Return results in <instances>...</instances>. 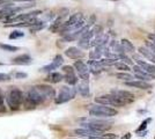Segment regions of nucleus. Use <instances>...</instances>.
<instances>
[{
	"mask_svg": "<svg viewBox=\"0 0 155 139\" xmlns=\"http://www.w3.org/2000/svg\"><path fill=\"white\" fill-rule=\"evenodd\" d=\"M0 49L5 50V51H8V52H15L19 50V46H14V45H9V44H2L0 43Z\"/></svg>",
	"mask_w": 155,
	"mask_h": 139,
	"instance_id": "a878e982",
	"label": "nucleus"
},
{
	"mask_svg": "<svg viewBox=\"0 0 155 139\" xmlns=\"http://www.w3.org/2000/svg\"><path fill=\"white\" fill-rule=\"evenodd\" d=\"M11 79V77L6 74V73H0V82H4V81H7V80Z\"/></svg>",
	"mask_w": 155,
	"mask_h": 139,
	"instance_id": "f704fd0d",
	"label": "nucleus"
},
{
	"mask_svg": "<svg viewBox=\"0 0 155 139\" xmlns=\"http://www.w3.org/2000/svg\"><path fill=\"white\" fill-rule=\"evenodd\" d=\"M6 111V108H5V103H4V95L0 91V114L5 113Z\"/></svg>",
	"mask_w": 155,
	"mask_h": 139,
	"instance_id": "2f4dec72",
	"label": "nucleus"
},
{
	"mask_svg": "<svg viewBox=\"0 0 155 139\" xmlns=\"http://www.w3.org/2000/svg\"><path fill=\"white\" fill-rule=\"evenodd\" d=\"M118 58L123 59L125 64H132V60L130 59L127 56H125V53H123V55H119V56H118Z\"/></svg>",
	"mask_w": 155,
	"mask_h": 139,
	"instance_id": "72a5a7b5",
	"label": "nucleus"
},
{
	"mask_svg": "<svg viewBox=\"0 0 155 139\" xmlns=\"http://www.w3.org/2000/svg\"><path fill=\"white\" fill-rule=\"evenodd\" d=\"M95 102L98 104H104V106H114V107H123L125 106L122 100H119L114 94H109V95H102L95 99Z\"/></svg>",
	"mask_w": 155,
	"mask_h": 139,
	"instance_id": "423d86ee",
	"label": "nucleus"
},
{
	"mask_svg": "<svg viewBox=\"0 0 155 139\" xmlns=\"http://www.w3.org/2000/svg\"><path fill=\"white\" fill-rule=\"evenodd\" d=\"M137 63H138L139 66H141L147 73L155 75V66L153 64H148V63H146V61H143V60H140L139 58H137Z\"/></svg>",
	"mask_w": 155,
	"mask_h": 139,
	"instance_id": "6ab92c4d",
	"label": "nucleus"
},
{
	"mask_svg": "<svg viewBox=\"0 0 155 139\" xmlns=\"http://www.w3.org/2000/svg\"><path fill=\"white\" fill-rule=\"evenodd\" d=\"M152 119L150 118H147L146 121H143L141 123V125L138 127V130H137V132H140V131H143V130H146V127H147V124H148L149 122H150Z\"/></svg>",
	"mask_w": 155,
	"mask_h": 139,
	"instance_id": "7c9ffc66",
	"label": "nucleus"
},
{
	"mask_svg": "<svg viewBox=\"0 0 155 139\" xmlns=\"http://www.w3.org/2000/svg\"><path fill=\"white\" fill-rule=\"evenodd\" d=\"M43 102H45V100L41 95V93L38 92L36 86L30 87L23 94V104L27 109H34L38 104H42Z\"/></svg>",
	"mask_w": 155,
	"mask_h": 139,
	"instance_id": "f257e3e1",
	"label": "nucleus"
},
{
	"mask_svg": "<svg viewBox=\"0 0 155 139\" xmlns=\"http://www.w3.org/2000/svg\"><path fill=\"white\" fill-rule=\"evenodd\" d=\"M117 136L115 133H103L101 136H96V137H91L89 139H116Z\"/></svg>",
	"mask_w": 155,
	"mask_h": 139,
	"instance_id": "cd10ccee",
	"label": "nucleus"
},
{
	"mask_svg": "<svg viewBox=\"0 0 155 139\" xmlns=\"http://www.w3.org/2000/svg\"><path fill=\"white\" fill-rule=\"evenodd\" d=\"M65 81L68 84V85H75L78 82V77L75 75V73H66L64 77Z\"/></svg>",
	"mask_w": 155,
	"mask_h": 139,
	"instance_id": "393cba45",
	"label": "nucleus"
},
{
	"mask_svg": "<svg viewBox=\"0 0 155 139\" xmlns=\"http://www.w3.org/2000/svg\"><path fill=\"white\" fill-rule=\"evenodd\" d=\"M111 94H114L115 96H117L119 100H122L125 104L127 103H132L134 101V95L131 92L127 91H120V89H114L111 91Z\"/></svg>",
	"mask_w": 155,
	"mask_h": 139,
	"instance_id": "1a4fd4ad",
	"label": "nucleus"
},
{
	"mask_svg": "<svg viewBox=\"0 0 155 139\" xmlns=\"http://www.w3.org/2000/svg\"><path fill=\"white\" fill-rule=\"evenodd\" d=\"M12 61H13V64H16V65H28L31 63L32 59L28 55H21V56H18L14 59H12Z\"/></svg>",
	"mask_w": 155,
	"mask_h": 139,
	"instance_id": "dca6fc26",
	"label": "nucleus"
},
{
	"mask_svg": "<svg viewBox=\"0 0 155 139\" xmlns=\"http://www.w3.org/2000/svg\"><path fill=\"white\" fill-rule=\"evenodd\" d=\"M116 77H117V79L123 80V81H125V82H129V81H133V80H136V79H134L136 77L131 75V74H130V73H127V72L117 73Z\"/></svg>",
	"mask_w": 155,
	"mask_h": 139,
	"instance_id": "b1692460",
	"label": "nucleus"
},
{
	"mask_svg": "<svg viewBox=\"0 0 155 139\" xmlns=\"http://www.w3.org/2000/svg\"><path fill=\"white\" fill-rule=\"evenodd\" d=\"M82 20H84V16H82V14L81 13L73 14L71 18L64 23V26H63V28L60 29V31H61L63 34H65L67 30H70L72 27L75 26L78 22H80V21H82Z\"/></svg>",
	"mask_w": 155,
	"mask_h": 139,
	"instance_id": "6e6552de",
	"label": "nucleus"
},
{
	"mask_svg": "<svg viewBox=\"0 0 155 139\" xmlns=\"http://www.w3.org/2000/svg\"><path fill=\"white\" fill-rule=\"evenodd\" d=\"M133 72H134L136 78L142 80V81H149V80H153L155 78V75L147 73L141 66H139V65H136V66L133 67Z\"/></svg>",
	"mask_w": 155,
	"mask_h": 139,
	"instance_id": "f8f14e48",
	"label": "nucleus"
},
{
	"mask_svg": "<svg viewBox=\"0 0 155 139\" xmlns=\"http://www.w3.org/2000/svg\"><path fill=\"white\" fill-rule=\"evenodd\" d=\"M25 36V34L22 33V31H19V30H15L13 33L9 35V38L11 40H15V38H20V37H23Z\"/></svg>",
	"mask_w": 155,
	"mask_h": 139,
	"instance_id": "c756f323",
	"label": "nucleus"
},
{
	"mask_svg": "<svg viewBox=\"0 0 155 139\" xmlns=\"http://www.w3.org/2000/svg\"><path fill=\"white\" fill-rule=\"evenodd\" d=\"M0 6H11V2H8L6 0H0Z\"/></svg>",
	"mask_w": 155,
	"mask_h": 139,
	"instance_id": "58836bf2",
	"label": "nucleus"
},
{
	"mask_svg": "<svg viewBox=\"0 0 155 139\" xmlns=\"http://www.w3.org/2000/svg\"><path fill=\"white\" fill-rule=\"evenodd\" d=\"M75 94H77V89L73 88V87H67L64 86L61 87L60 92H59L58 96L56 98L54 102L57 104H61V103H65L67 101H71L75 98Z\"/></svg>",
	"mask_w": 155,
	"mask_h": 139,
	"instance_id": "39448f33",
	"label": "nucleus"
},
{
	"mask_svg": "<svg viewBox=\"0 0 155 139\" xmlns=\"http://www.w3.org/2000/svg\"><path fill=\"white\" fill-rule=\"evenodd\" d=\"M64 79L63 74L59 72H51L48 77H46V81L49 82H52V84H57V82H60L61 80Z\"/></svg>",
	"mask_w": 155,
	"mask_h": 139,
	"instance_id": "aec40b11",
	"label": "nucleus"
},
{
	"mask_svg": "<svg viewBox=\"0 0 155 139\" xmlns=\"http://www.w3.org/2000/svg\"><path fill=\"white\" fill-rule=\"evenodd\" d=\"M79 122L81 123L82 127H84V129H89V130L98 131V132H104L111 127V125H110L111 122H107V121H102V119L81 118L79 119Z\"/></svg>",
	"mask_w": 155,
	"mask_h": 139,
	"instance_id": "f03ea898",
	"label": "nucleus"
},
{
	"mask_svg": "<svg viewBox=\"0 0 155 139\" xmlns=\"http://www.w3.org/2000/svg\"><path fill=\"white\" fill-rule=\"evenodd\" d=\"M64 64V59H63V57L60 56V55H57L56 57H54V59L52 60L51 64H49V65H46V66L42 67L41 68V71L42 72H52L53 70H57L59 66H61Z\"/></svg>",
	"mask_w": 155,
	"mask_h": 139,
	"instance_id": "ddd939ff",
	"label": "nucleus"
},
{
	"mask_svg": "<svg viewBox=\"0 0 155 139\" xmlns=\"http://www.w3.org/2000/svg\"><path fill=\"white\" fill-rule=\"evenodd\" d=\"M115 67H116L117 70H119V71H123V72H129L130 71L129 65L125 64V63H120V61H117L116 64H115Z\"/></svg>",
	"mask_w": 155,
	"mask_h": 139,
	"instance_id": "c85d7f7f",
	"label": "nucleus"
},
{
	"mask_svg": "<svg viewBox=\"0 0 155 139\" xmlns=\"http://www.w3.org/2000/svg\"><path fill=\"white\" fill-rule=\"evenodd\" d=\"M139 52L141 53L146 59L150 60L153 64H155V52H153L150 49L145 48V46H141V48H139Z\"/></svg>",
	"mask_w": 155,
	"mask_h": 139,
	"instance_id": "f3484780",
	"label": "nucleus"
},
{
	"mask_svg": "<svg viewBox=\"0 0 155 139\" xmlns=\"http://www.w3.org/2000/svg\"><path fill=\"white\" fill-rule=\"evenodd\" d=\"M13 1H35V0H13Z\"/></svg>",
	"mask_w": 155,
	"mask_h": 139,
	"instance_id": "79ce46f5",
	"label": "nucleus"
},
{
	"mask_svg": "<svg viewBox=\"0 0 155 139\" xmlns=\"http://www.w3.org/2000/svg\"><path fill=\"white\" fill-rule=\"evenodd\" d=\"M154 139H155V138H154Z\"/></svg>",
	"mask_w": 155,
	"mask_h": 139,
	"instance_id": "37998d69",
	"label": "nucleus"
},
{
	"mask_svg": "<svg viewBox=\"0 0 155 139\" xmlns=\"http://www.w3.org/2000/svg\"><path fill=\"white\" fill-rule=\"evenodd\" d=\"M78 92L81 96L84 98H87L89 95V85H88V81L87 80H84L82 82L79 84L78 86Z\"/></svg>",
	"mask_w": 155,
	"mask_h": 139,
	"instance_id": "a211bd4d",
	"label": "nucleus"
},
{
	"mask_svg": "<svg viewBox=\"0 0 155 139\" xmlns=\"http://www.w3.org/2000/svg\"><path fill=\"white\" fill-rule=\"evenodd\" d=\"M28 7H30V5H26V6H6L4 7L1 11H0V18H6L7 20L8 19H11V18H13L18 13L20 12H22L23 9H26Z\"/></svg>",
	"mask_w": 155,
	"mask_h": 139,
	"instance_id": "0eeeda50",
	"label": "nucleus"
},
{
	"mask_svg": "<svg viewBox=\"0 0 155 139\" xmlns=\"http://www.w3.org/2000/svg\"><path fill=\"white\" fill-rule=\"evenodd\" d=\"M122 46H123V49H124V51L125 52H130V53H133L134 52V45L130 42L129 40H122Z\"/></svg>",
	"mask_w": 155,
	"mask_h": 139,
	"instance_id": "5701e85b",
	"label": "nucleus"
},
{
	"mask_svg": "<svg viewBox=\"0 0 155 139\" xmlns=\"http://www.w3.org/2000/svg\"><path fill=\"white\" fill-rule=\"evenodd\" d=\"M37 89L41 93V95L44 98V100H51L56 98V91L49 85H37Z\"/></svg>",
	"mask_w": 155,
	"mask_h": 139,
	"instance_id": "9b49d317",
	"label": "nucleus"
},
{
	"mask_svg": "<svg viewBox=\"0 0 155 139\" xmlns=\"http://www.w3.org/2000/svg\"><path fill=\"white\" fill-rule=\"evenodd\" d=\"M63 71H64L65 73H73L74 72L73 67L70 66V65H65V66H63Z\"/></svg>",
	"mask_w": 155,
	"mask_h": 139,
	"instance_id": "e433bc0d",
	"label": "nucleus"
},
{
	"mask_svg": "<svg viewBox=\"0 0 155 139\" xmlns=\"http://www.w3.org/2000/svg\"><path fill=\"white\" fill-rule=\"evenodd\" d=\"M44 28V22H42V21H37L30 27V30H31L32 33H36V31H38L41 29H43Z\"/></svg>",
	"mask_w": 155,
	"mask_h": 139,
	"instance_id": "bb28decb",
	"label": "nucleus"
},
{
	"mask_svg": "<svg viewBox=\"0 0 155 139\" xmlns=\"http://www.w3.org/2000/svg\"><path fill=\"white\" fill-rule=\"evenodd\" d=\"M105 52V45H102V46H96V49L94 50V51H91V58L93 60L95 59H98L103 53Z\"/></svg>",
	"mask_w": 155,
	"mask_h": 139,
	"instance_id": "412c9836",
	"label": "nucleus"
},
{
	"mask_svg": "<svg viewBox=\"0 0 155 139\" xmlns=\"http://www.w3.org/2000/svg\"><path fill=\"white\" fill-rule=\"evenodd\" d=\"M6 101L8 107L12 110H18L23 102V93L21 92L19 88L12 87L11 89H8L6 94Z\"/></svg>",
	"mask_w": 155,
	"mask_h": 139,
	"instance_id": "7ed1b4c3",
	"label": "nucleus"
},
{
	"mask_svg": "<svg viewBox=\"0 0 155 139\" xmlns=\"http://www.w3.org/2000/svg\"><path fill=\"white\" fill-rule=\"evenodd\" d=\"M148 38L152 41V42H154V43H155V34H149Z\"/></svg>",
	"mask_w": 155,
	"mask_h": 139,
	"instance_id": "ea45409f",
	"label": "nucleus"
},
{
	"mask_svg": "<svg viewBox=\"0 0 155 139\" xmlns=\"http://www.w3.org/2000/svg\"><path fill=\"white\" fill-rule=\"evenodd\" d=\"M65 55H66L68 58H71V59H80V58H84V53L82 52L80 49L75 48V46L68 48V49L65 51Z\"/></svg>",
	"mask_w": 155,
	"mask_h": 139,
	"instance_id": "4468645a",
	"label": "nucleus"
},
{
	"mask_svg": "<svg viewBox=\"0 0 155 139\" xmlns=\"http://www.w3.org/2000/svg\"><path fill=\"white\" fill-rule=\"evenodd\" d=\"M89 70L94 73H98L103 70V66L100 64L98 60H91L89 61Z\"/></svg>",
	"mask_w": 155,
	"mask_h": 139,
	"instance_id": "4be33fe9",
	"label": "nucleus"
},
{
	"mask_svg": "<svg viewBox=\"0 0 155 139\" xmlns=\"http://www.w3.org/2000/svg\"><path fill=\"white\" fill-rule=\"evenodd\" d=\"M126 86L129 87H134V88H139V89H149L152 88V85L148 84L147 81H142V80H138V81H129L125 82Z\"/></svg>",
	"mask_w": 155,
	"mask_h": 139,
	"instance_id": "2eb2a0df",
	"label": "nucleus"
},
{
	"mask_svg": "<svg viewBox=\"0 0 155 139\" xmlns=\"http://www.w3.org/2000/svg\"><path fill=\"white\" fill-rule=\"evenodd\" d=\"M120 139H131V133H126V134H124Z\"/></svg>",
	"mask_w": 155,
	"mask_h": 139,
	"instance_id": "a19ab883",
	"label": "nucleus"
},
{
	"mask_svg": "<svg viewBox=\"0 0 155 139\" xmlns=\"http://www.w3.org/2000/svg\"><path fill=\"white\" fill-rule=\"evenodd\" d=\"M15 78L16 79H21V78H27V74L26 73H22V72H18L15 74Z\"/></svg>",
	"mask_w": 155,
	"mask_h": 139,
	"instance_id": "4c0bfd02",
	"label": "nucleus"
},
{
	"mask_svg": "<svg viewBox=\"0 0 155 139\" xmlns=\"http://www.w3.org/2000/svg\"><path fill=\"white\" fill-rule=\"evenodd\" d=\"M146 46L148 48V49H150L153 52H155V43L154 42H150V41H147L146 42Z\"/></svg>",
	"mask_w": 155,
	"mask_h": 139,
	"instance_id": "c9c22d12",
	"label": "nucleus"
},
{
	"mask_svg": "<svg viewBox=\"0 0 155 139\" xmlns=\"http://www.w3.org/2000/svg\"><path fill=\"white\" fill-rule=\"evenodd\" d=\"M89 110V115L93 117H112L116 116L117 110L111 108V107H107L104 104H95V106H91Z\"/></svg>",
	"mask_w": 155,
	"mask_h": 139,
	"instance_id": "20e7f679",
	"label": "nucleus"
},
{
	"mask_svg": "<svg viewBox=\"0 0 155 139\" xmlns=\"http://www.w3.org/2000/svg\"><path fill=\"white\" fill-rule=\"evenodd\" d=\"M74 67L77 70L79 77L82 80H87L88 81V79H89V71H91L89 67L87 66L84 61H81V60H77L74 63Z\"/></svg>",
	"mask_w": 155,
	"mask_h": 139,
	"instance_id": "9d476101",
	"label": "nucleus"
},
{
	"mask_svg": "<svg viewBox=\"0 0 155 139\" xmlns=\"http://www.w3.org/2000/svg\"><path fill=\"white\" fill-rule=\"evenodd\" d=\"M93 33H94V35L95 36H101L102 35V27H100V26H95L94 27V29H93Z\"/></svg>",
	"mask_w": 155,
	"mask_h": 139,
	"instance_id": "473e14b6",
	"label": "nucleus"
}]
</instances>
